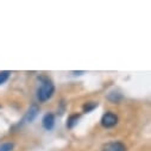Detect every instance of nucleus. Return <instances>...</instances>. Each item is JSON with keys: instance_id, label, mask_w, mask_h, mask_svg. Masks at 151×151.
Returning a JSON list of instances; mask_svg holds the SVG:
<instances>
[{"instance_id": "6", "label": "nucleus", "mask_w": 151, "mask_h": 151, "mask_svg": "<svg viewBox=\"0 0 151 151\" xmlns=\"http://www.w3.org/2000/svg\"><path fill=\"white\" fill-rule=\"evenodd\" d=\"M79 118H80V116H79V114H73V116H70V117L68 118V123H67V126H68L69 129L74 127V125L78 123Z\"/></svg>"}, {"instance_id": "7", "label": "nucleus", "mask_w": 151, "mask_h": 151, "mask_svg": "<svg viewBox=\"0 0 151 151\" xmlns=\"http://www.w3.org/2000/svg\"><path fill=\"white\" fill-rule=\"evenodd\" d=\"M98 106V102H94V101H89V102H87V104H85L83 105V112H91L92 109H94L95 107Z\"/></svg>"}, {"instance_id": "8", "label": "nucleus", "mask_w": 151, "mask_h": 151, "mask_svg": "<svg viewBox=\"0 0 151 151\" xmlns=\"http://www.w3.org/2000/svg\"><path fill=\"white\" fill-rule=\"evenodd\" d=\"M10 71H7V70H5V71H0V85L1 83H5L7 80H9V78H10Z\"/></svg>"}, {"instance_id": "1", "label": "nucleus", "mask_w": 151, "mask_h": 151, "mask_svg": "<svg viewBox=\"0 0 151 151\" xmlns=\"http://www.w3.org/2000/svg\"><path fill=\"white\" fill-rule=\"evenodd\" d=\"M41 80H42V85L38 88V91H37V99L41 102H44L52 96L55 92V86L50 80L45 78H41Z\"/></svg>"}, {"instance_id": "2", "label": "nucleus", "mask_w": 151, "mask_h": 151, "mask_svg": "<svg viewBox=\"0 0 151 151\" xmlns=\"http://www.w3.org/2000/svg\"><path fill=\"white\" fill-rule=\"evenodd\" d=\"M117 123H118V117L114 114V113H111V112L104 114L101 118V125L104 127H107V129L116 126Z\"/></svg>"}, {"instance_id": "3", "label": "nucleus", "mask_w": 151, "mask_h": 151, "mask_svg": "<svg viewBox=\"0 0 151 151\" xmlns=\"http://www.w3.org/2000/svg\"><path fill=\"white\" fill-rule=\"evenodd\" d=\"M101 151H126V146L120 142H109L101 146Z\"/></svg>"}, {"instance_id": "10", "label": "nucleus", "mask_w": 151, "mask_h": 151, "mask_svg": "<svg viewBox=\"0 0 151 151\" xmlns=\"http://www.w3.org/2000/svg\"><path fill=\"white\" fill-rule=\"evenodd\" d=\"M85 71H73V74H75V75H81V74H83Z\"/></svg>"}, {"instance_id": "5", "label": "nucleus", "mask_w": 151, "mask_h": 151, "mask_svg": "<svg viewBox=\"0 0 151 151\" xmlns=\"http://www.w3.org/2000/svg\"><path fill=\"white\" fill-rule=\"evenodd\" d=\"M37 113H38V107L35 106V105L31 106L30 109H29L27 113H26L25 118H24V122H32V120L35 119V117L37 116Z\"/></svg>"}, {"instance_id": "9", "label": "nucleus", "mask_w": 151, "mask_h": 151, "mask_svg": "<svg viewBox=\"0 0 151 151\" xmlns=\"http://www.w3.org/2000/svg\"><path fill=\"white\" fill-rule=\"evenodd\" d=\"M12 149H13L12 143H5L3 145H0V151H11Z\"/></svg>"}, {"instance_id": "4", "label": "nucleus", "mask_w": 151, "mask_h": 151, "mask_svg": "<svg viewBox=\"0 0 151 151\" xmlns=\"http://www.w3.org/2000/svg\"><path fill=\"white\" fill-rule=\"evenodd\" d=\"M42 124H43V127L45 130H51L54 127V125H55V116L51 114V113L45 114L43 120H42Z\"/></svg>"}]
</instances>
